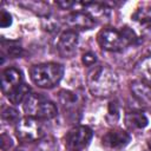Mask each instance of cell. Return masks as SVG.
<instances>
[{
  "label": "cell",
  "instance_id": "cell-1",
  "mask_svg": "<svg viewBox=\"0 0 151 151\" xmlns=\"http://www.w3.org/2000/svg\"><path fill=\"white\" fill-rule=\"evenodd\" d=\"M86 83L90 93L97 98H107L112 96L119 86V79L116 71L106 65H97L90 70Z\"/></svg>",
  "mask_w": 151,
  "mask_h": 151
},
{
  "label": "cell",
  "instance_id": "cell-2",
  "mask_svg": "<svg viewBox=\"0 0 151 151\" xmlns=\"http://www.w3.org/2000/svg\"><path fill=\"white\" fill-rule=\"evenodd\" d=\"M136 35L133 31L129 27H124L122 31H118L113 27L103 28L97 37L99 46L109 52H118L124 50L127 45L136 41Z\"/></svg>",
  "mask_w": 151,
  "mask_h": 151
},
{
  "label": "cell",
  "instance_id": "cell-3",
  "mask_svg": "<svg viewBox=\"0 0 151 151\" xmlns=\"http://www.w3.org/2000/svg\"><path fill=\"white\" fill-rule=\"evenodd\" d=\"M64 76V67L57 63H44L31 67V80L41 88H52L59 84Z\"/></svg>",
  "mask_w": 151,
  "mask_h": 151
},
{
  "label": "cell",
  "instance_id": "cell-4",
  "mask_svg": "<svg viewBox=\"0 0 151 151\" xmlns=\"http://www.w3.org/2000/svg\"><path fill=\"white\" fill-rule=\"evenodd\" d=\"M24 111L37 119H52L57 116V106L40 93H29L24 101Z\"/></svg>",
  "mask_w": 151,
  "mask_h": 151
},
{
  "label": "cell",
  "instance_id": "cell-5",
  "mask_svg": "<svg viewBox=\"0 0 151 151\" xmlns=\"http://www.w3.org/2000/svg\"><path fill=\"white\" fill-rule=\"evenodd\" d=\"M15 134L24 143L35 142L44 137V125L40 119L26 116L15 124Z\"/></svg>",
  "mask_w": 151,
  "mask_h": 151
},
{
  "label": "cell",
  "instance_id": "cell-6",
  "mask_svg": "<svg viewBox=\"0 0 151 151\" xmlns=\"http://www.w3.org/2000/svg\"><path fill=\"white\" fill-rule=\"evenodd\" d=\"M93 132L88 126H74L65 134V145L70 151H81L90 144Z\"/></svg>",
  "mask_w": 151,
  "mask_h": 151
},
{
  "label": "cell",
  "instance_id": "cell-7",
  "mask_svg": "<svg viewBox=\"0 0 151 151\" xmlns=\"http://www.w3.org/2000/svg\"><path fill=\"white\" fill-rule=\"evenodd\" d=\"M131 140V136L129 132L122 129H112L109 130L101 137V145L107 151H119L124 149Z\"/></svg>",
  "mask_w": 151,
  "mask_h": 151
},
{
  "label": "cell",
  "instance_id": "cell-8",
  "mask_svg": "<svg viewBox=\"0 0 151 151\" xmlns=\"http://www.w3.org/2000/svg\"><path fill=\"white\" fill-rule=\"evenodd\" d=\"M79 35L73 29H66L60 33L57 40V51L63 58H71L77 52Z\"/></svg>",
  "mask_w": 151,
  "mask_h": 151
},
{
  "label": "cell",
  "instance_id": "cell-9",
  "mask_svg": "<svg viewBox=\"0 0 151 151\" xmlns=\"http://www.w3.org/2000/svg\"><path fill=\"white\" fill-rule=\"evenodd\" d=\"M65 24L70 27V29L78 31V29H91L94 25L96 21L85 12H72L65 18Z\"/></svg>",
  "mask_w": 151,
  "mask_h": 151
},
{
  "label": "cell",
  "instance_id": "cell-10",
  "mask_svg": "<svg viewBox=\"0 0 151 151\" xmlns=\"http://www.w3.org/2000/svg\"><path fill=\"white\" fill-rule=\"evenodd\" d=\"M21 83H24L22 74L15 67H8L1 73V91L6 96L15 90Z\"/></svg>",
  "mask_w": 151,
  "mask_h": 151
},
{
  "label": "cell",
  "instance_id": "cell-11",
  "mask_svg": "<svg viewBox=\"0 0 151 151\" xmlns=\"http://www.w3.org/2000/svg\"><path fill=\"white\" fill-rule=\"evenodd\" d=\"M131 92L138 103L143 106H151V86L142 80H134L130 84Z\"/></svg>",
  "mask_w": 151,
  "mask_h": 151
},
{
  "label": "cell",
  "instance_id": "cell-12",
  "mask_svg": "<svg viewBox=\"0 0 151 151\" xmlns=\"http://www.w3.org/2000/svg\"><path fill=\"white\" fill-rule=\"evenodd\" d=\"M84 6V12L87 13L94 21L99 19H107L110 15V8L106 4L101 2H81Z\"/></svg>",
  "mask_w": 151,
  "mask_h": 151
},
{
  "label": "cell",
  "instance_id": "cell-13",
  "mask_svg": "<svg viewBox=\"0 0 151 151\" xmlns=\"http://www.w3.org/2000/svg\"><path fill=\"white\" fill-rule=\"evenodd\" d=\"M147 117L139 111L127 112L125 114V125L130 130H142L147 125Z\"/></svg>",
  "mask_w": 151,
  "mask_h": 151
},
{
  "label": "cell",
  "instance_id": "cell-14",
  "mask_svg": "<svg viewBox=\"0 0 151 151\" xmlns=\"http://www.w3.org/2000/svg\"><path fill=\"white\" fill-rule=\"evenodd\" d=\"M136 72L142 81L151 86V55L140 59L136 64Z\"/></svg>",
  "mask_w": 151,
  "mask_h": 151
},
{
  "label": "cell",
  "instance_id": "cell-15",
  "mask_svg": "<svg viewBox=\"0 0 151 151\" xmlns=\"http://www.w3.org/2000/svg\"><path fill=\"white\" fill-rule=\"evenodd\" d=\"M58 99H59V103L63 106V109L67 110V111L74 110L78 105V101H79L77 93L71 92V91H66V90H63L59 92Z\"/></svg>",
  "mask_w": 151,
  "mask_h": 151
},
{
  "label": "cell",
  "instance_id": "cell-16",
  "mask_svg": "<svg viewBox=\"0 0 151 151\" xmlns=\"http://www.w3.org/2000/svg\"><path fill=\"white\" fill-rule=\"evenodd\" d=\"M29 86L25 83H21L15 90H13L8 96V100L12 103V104H20V103H24L25 99L28 97L29 94Z\"/></svg>",
  "mask_w": 151,
  "mask_h": 151
},
{
  "label": "cell",
  "instance_id": "cell-17",
  "mask_svg": "<svg viewBox=\"0 0 151 151\" xmlns=\"http://www.w3.org/2000/svg\"><path fill=\"white\" fill-rule=\"evenodd\" d=\"M59 145L54 137L52 136H45L37 142L32 151H58Z\"/></svg>",
  "mask_w": 151,
  "mask_h": 151
},
{
  "label": "cell",
  "instance_id": "cell-18",
  "mask_svg": "<svg viewBox=\"0 0 151 151\" xmlns=\"http://www.w3.org/2000/svg\"><path fill=\"white\" fill-rule=\"evenodd\" d=\"M119 117H120V110H119L118 103L116 100L110 101L109 106H107V112H106L105 119L107 120L109 124L113 125V124H116L119 120Z\"/></svg>",
  "mask_w": 151,
  "mask_h": 151
},
{
  "label": "cell",
  "instance_id": "cell-19",
  "mask_svg": "<svg viewBox=\"0 0 151 151\" xmlns=\"http://www.w3.org/2000/svg\"><path fill=\"white\" fill-rule=\"evenodd\" d=\"M132 19L134 21L140 22L142 25L151 21V7L150 6H142L136 9V12L132 14Z\"/></svg>",
  "mask_w": 151,
  "mask_h": 151
},
{
  "label": "cell",
  "instance_id": "cell-20",
  "mask_svg": "<svg viewBox=\"0 0 151 151\" xmlns=\"http://www.w3.org/2000/svg\"><path fill=\"white\" fill-rule=\"evenodd\" d=\"M1 118L2 120L9 123V124H13V123H18L21 118L19 116V111L12 106H6V107H2V111H1Z\"/></svg>",
  "mask_w": 151,
  "mask_h": 151
},
{
  "label": "cell",
  "instance_id": "cell-21",
  "mask_svg": "<svg viewBox=\"0 0 151 151\" xmlns=\"http://www.w3.org/2000/svg\"><path fill=\"white\" fill-rule=\"evenodd\" d=\"M2 52L11 58H19L22 54V48L14 42H8V45H5L2 42Z\"/></svg>",
  "mask_w": 151,
  "mask_h": 151
},
{
  "label": "cell",
  "instance_id": "cell-22",
  "mask_svg": "<svg viewBox=\"0 0 151 151\" xmlns=\"http://www.w3.org/2000/svg\"><path fill=\"white\" fill-rule=\"evenodd\" d=\"M11 25H12V15L7 11L1 9V12H0V26L2 28H5V27H8Z\"/></svg>",
  "mask_w": 151,
  "mask_h": 151
},
{
  "label": "cell",
  "instance_id": "cell-23",
  "mask_svg": "<svg viewBox=\"0 0 151 151\" xmlns=\"http://www.w3.org/2000/svg\"><path fill=\"white\" fill-rule=\"evenodd\" d=\"M81 60H83V64L85 66H92L97 63V55L92 52H86V53L83 54Z\"/></svg>",
  "mask_w": 151,
  "mask_h": 151
},
{
  "label": "cell",
  "instance_id": "cell-24",
  "mask_svg": "<svg viewBox=\"0 0 151 151\" xmlns=\"http://www.w3.org/2000/svg\"><path fill=\"white\" fill-rule=\"evenodd\" d=\"M12 145H13V143H12L11 137L7 136L6 133H2V134H1V149H2L4 151H6V150L9 149Z\"/></svg>",
  "mask_w": 151,
  "mask_h": 151
},
{
  "label": "cell",
  "instance_id": "cell-25",
  "mask_svg": "<svg viewBox=\"0 0 151 151\" xmlns=\"http://www.w3.org/2000/svg\"><path fill=\"white\" fill-rule=\"evenodd\" d=\"M57 5H58L60 8H63V9H70V8H72V7L76 5V2H73V1H66V0H61V1H57Z\"/></svg>",
  "mask_w": 151,
  "mask_h": 151
},
{
  "label": "cell",
  "instance_id": "cell-26",
  "mask_svg": "<svg viewBox=\"0 0 151 151\" xmlns=\"http://www.w3.org/2000/svg\"><path fill=\"white\" fill-rule=\"evenodd\" d=\"M142 34L144 37H147V38H151V21L142 25Z\"/></svg>",
  "mask_w": 151,
  "mask_h": 151
},
{
  "label": "cell",
  "instance_id": "cell-27",
  "mask_svg": "<svg viewBox=\"0 0 151 151\" xmlns=\"http://www.w3.org/2000/svg\"><path fill=\"white\" fill-rule=\"evenodd\" d=\"M149 145H150V147H151V138H150V140H149Z\"/></svg>",
  "mask_w": 151,
  "mask_h": 151
}]
</instances>
